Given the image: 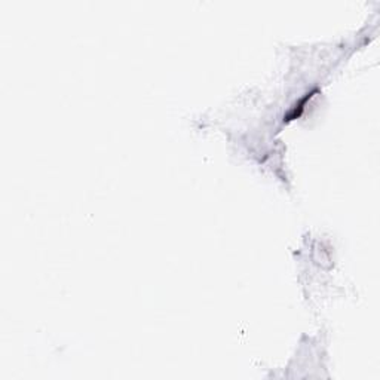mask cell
<instances>
[{
	"instance_id": "1",
	"label": "cell",
	"mask_w": 380,
	"mask_h": 380,
	"mask_svg": "<svg viewBox=\"0 0 380 380\" xmlns=\"http://www.w3.org/2000/svg\"><path fill=\"white\" fill-rule=\"evenodd\" d=\"M312 98V93H307V94H304L303 98H300L291 108H289V111L285 114L284 120H291V119H295V117H298L300 114H301V111L304 110V105H306V102H307V99H310Z\"/></svg>"
}]
</instances>
